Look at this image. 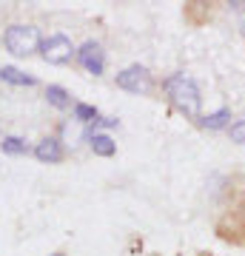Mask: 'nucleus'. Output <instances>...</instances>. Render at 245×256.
I'll return each mask as SVG.
<instances>
[{
  "label": "nucleus",
  "instance_id": "9b49d317",
  "mask_svg": "<svg viewBox=\"0 0 245 256\" xmlns=\"http://www.w3.org/2000/svg\"><path fill=\"white\" fill-rule=\"evenodd\" d=\"M46 97H49V102H52V106H55V108H66V106H69V92H66V88H60V86H49V88H46Z\"/></svg>",
  "mask_w": 245,
  "mask_h": 256
},
{
  "label": "nucleus",
  "instance_id": "9d476101",
  "mask_svg": "<svg viewBox=\"0 0 245 256\" xmlns=\"http://www.w3.org/2000/svg\"><path fill=\"white\" fill-rule=\"evenodd\" d=\"M228 120H231V111L219 108V111H214V114H208V117L202 120V126L211 128V131H217V128H225L228 126Z\"/></svg>",
  "mask_w": 245,
  "mask_h": 256
},
{
  "label": "nucleus",
  "instance_id": "20e7f679",
  "mask_svg": "<svg viewBox=\"0 0 245 256\" xmlns=\"http://www.w3.org/2000/svg\"><path fill=\"white\" fill-rule=\"evenodd\" d=\"M117 86L131 94H148L151 92V74L143 66H128L117 74Z\"/></svg>",
  "mask_w": 245,
  "mask_h": 256
},
{
  "label": "nucleus",
  "instance_id": "4468645a",
  "mask_svg": "<svg viewBox=\"0 0 245 256\" xmlns=\"http://www.w3.org/2000/svg\"><path fill=\"white\" fill-rule=\"evenodd\" d=\"M228 134H231L234 142H245V120H236L234 126L228 128Z\"/></svg>",
  "mask_w": 245,
  "mask_h": 256
},
{
  "label": "nucleus",
  "instance_id": "7ed1b4c3",
  "mask_svg": "<svg viewBox=\"0 0 245 256\" xmlns=\"http://www.w3.org/2000/svg\"><path fill=\"white\" fill-rule=\"evenodd\" d=\"M217 234L228 242H245V194L239 196V202L234 205V210H228L219 220Z\"/></svg>",
  "mask_w": 245,
  "mask_h": 256
},
{
  "label": "nucleus",
  "instance_id": "f8f14e48",
  "mask_svg": "<svg viewBox=\"0 0 245 256\" xmlns=\"http://www.w3.org/2000/svg\"><path fill=\"white\" fill-rule=\"evenodd\" d=\"M0 146H3L6 154H26V142H23L20 137H6Z\"/></svg>",
  "mask_w": 245,
  "mask_h": 256
},
{
  "label": "nucleus",
  "instance_id": "0eeeda50",
  "mask_svg": "<svg viewBox=\"0 0 245 256\" xmlns=\"http://www.w3.org/2000/svg\"><path fill=\"white\" fill-rule=\"evenodd\" d=\"M35 156L40 160V162H60V160H63L60 140H55V137L40 140V142H37V148H35Z\"/></svg>",
  "mask_w": 245,
  "mask_h": 256
},
{
  "label": "nucleus",
  "instance_id": "1a4fd4ad",
  "mask_svg": "<svg viewBox=\"0 0 245 256\" xmlns=\"http://www.w3.org/2000/svg\"><path fill=\"white\" fill-rule=\"evenodd\" d=\"M91 151L97 156H111L117 151V146H114V140H111L109 134H94V137H91Z\"/></svg>",
  "mask_w": 245,
  "mask_h": 256
},
{
  "label": "nucleus",
  "instance_id": "f03ea898",
  "mask_svg": "<svg viewBox=\"0 0 245 256\" xmlns=\"http://www.w3.org/2000/svg\"><path fill=\"white\" fill-rule=\"evenodd\" d=\"M3 43H6V48L12 54H18V57H26L43 46L40 43V32L35 26H9L6 34H3Z\"/></svg>",
  "mask_w": 245,
  "mask_h": 256
},
{
  "label": "nucleus",
  "instance_id": "39448f33",
  "mask_svg": "<svg viewBox=\"0 0 245 256\" xmlns=\"http://www.w3.org/2000/svg\"><path fill=\"white\" fill-rule=\"evenodd\" d=\"M40 48H43V60H49V63H66V60H72L74 52L72 40L66 34H52Z\"/></svg>",
  "mask_w": 245,
  "mask_h": 256
},
{
  "label": "nucleus",
  "instance_id": "dca6fc26",
  "mask_svg": "<svg viewBox=\"0 0 245 256\" xmlns=\"http://www.w3.org/2000/svg\"><path fill=\"white\" fill-rule=\"evenodd\" d=\"M242 6H245V3H242Z\"/></svg>",
  "mask_w": 245,
  "mask_h": 256
},
{
  "label": "nucleus",
  "instance_id": "2eb2a0df",
  "mask_svg": "<svg viewBox=\"0 0 245 256\" xmlns=\"http://www.w3.org/2000/svg\"><path fill=\"white\" fill-rule=\"evenodd\" d=\"M55 256H63V254H55Z\"/></svg>",
  "mask_w": 245,
  "mask_h": 256
},
{
  "label": "nucleus",
  "instance_id": "6e6552de",
  "mask_svg": "<svg viewBox=\"0 0 245 256\" xmlns=\"http://www.w3.org/2000/svg\"><path fill=\"white\" fill-rule=\"evenodd\" d=\"M0 77L6 82H12V86H35V77L23 74L20 68H15V66H3V68H0Z\"/></svg>",
  "mask_w": 245,
  "mask_h": 256
},
{
  "label": "nucleus",
  "instance_id": "f257e3e1",
  "mask_svg": "<svg viewBox=\"0 0 245 256\" xmlns=\"http://www.w3.org/2000/svg\"><path fill=\"white\" fill-rule=\"evenodd\" d=\"M165 94L171 97V102L177 106L180 111H185L188 117H200V88H197V82L185 77V74H174L165 80Z\"/></svg>",
  "mask_w": 245,
  "mask_h": 256
},
{
  "label": "nucleus",
  "instance_id": "ddd939ff",
  "mask_svg": "<svg viewBox=\"0 0 245 256\" xmlns=\"http://www.w3.org/2000/svg\"><path fill=\"white\" fill-rule=\"evenodd\" d=\"M74 117L80 120V122L97 120V108H91V106H86V102H77V106H74Z\"/></svg>",
  "mask_w": 245,
  "mask_h": 256
},
{
  "label": "nucleus",
  "instance_id": "423d86ee",
  "mask_svg": "<svg viewBox=\"0 0 245 256\" xmlns=\"http://www.w3.org/2000/svg\"><path fill=\"white\" fill-rule=\"evenodd\" d=\"M77 57H80L83 68L89 74H103V68H106V54H103V46L100 43H94V40H89V43H83V48L77 52Z\"/></svg>",
  "mask_w": 245,
  "mask_h": 256
}]
</instances>
